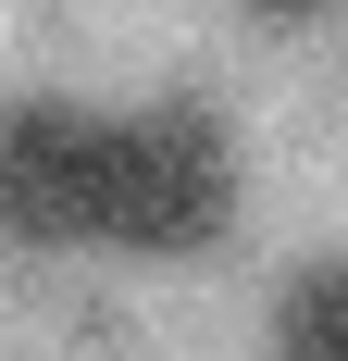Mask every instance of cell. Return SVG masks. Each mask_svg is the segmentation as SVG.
I'll return each mask as SVG.
<instances>
[{"label":"cell","instance_id":"1","mask_svg":"<svg viewBox=\"0 0 348 361\" xmlns=\"http://www.w3.org/2000/svg\"><path fill=\"white\" fill-rule=\"evenodd\" d=\"M237 212V149L211 137V112H125L100 125V250L187 262Z\"/></svg>","mask_w":348,"mask_h":361},{"label":"cell","instance_id":"2","mask_svg":"<svg viewBox=\"0 0 348 361\" xmlns=\"http://www.w3.org/2000/svg\"><path fill=\"white\" fill-rule=\"evenodd\" d=\"M0 237L13 250H100V112L75 100L0 112Z\"/></svg>","mask_w":348,"mask_h":361},{"label":"cell","instance_id":"3","mask_svg":"<svg viewBox=\"0 0 348 361\" xmlns=\"http://www.w3.org/2000/svg\"><path fill=\"white\" fill-rule=\"evenodd\" d=\"M274 361H348V262H311L274 299Z\"/></svg>","mask_w":348,"mask_h":361},{"label":"cell","instance_id":"4","mask_svg":"<svg viewBox=\"0 0 348 361\" xmlns=\"http://www.w3.org/2000/svg\"><path fill=\"white\" fill-rule=\"evenodd\" d=\"M249 13H274V25H311V13H336V0H249Z\"/></svg>","mask_w":348,"mask_h":361}]
</instances>
